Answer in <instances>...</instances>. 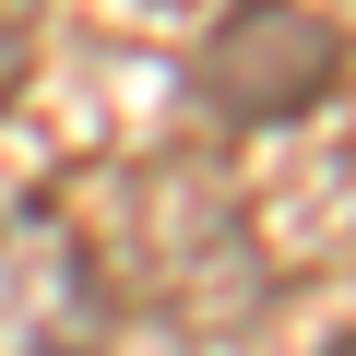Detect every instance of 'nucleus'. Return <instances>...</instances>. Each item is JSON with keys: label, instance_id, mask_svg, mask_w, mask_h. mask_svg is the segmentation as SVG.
<instances>
[{"label": "nucleus", "instance_id": "obj_1", "mask_svg": "<svg viewBox=\"0 0 356 356\" xmlns=\"http://www.w3.org/2000/svg\"><path fill=\"white\" fill-rule=\"evenodd\" d=\"M214 107H238V119H297L321 83H332V36L297 13V0H250V13L214 36Z\"/></svg>", "mask_w": 356, "mask_h": 356}, {"label": "nucleus", "instance_id": "obj_2", "mask_svg": "<svg viewBox=\"0 0 356 356\" xmlns=\"http://www.w3.org/2000/svg\"><path fill=\"white\" fill-rule=\"evenodd\" d=\"M60 250H72V238H60L48 214L0 226V285H13V321H0V356H95V285H83V297H60V309L36 297Z\"/></svg>", "mask_w": 356, "mask_h": 356}]
</instances>
